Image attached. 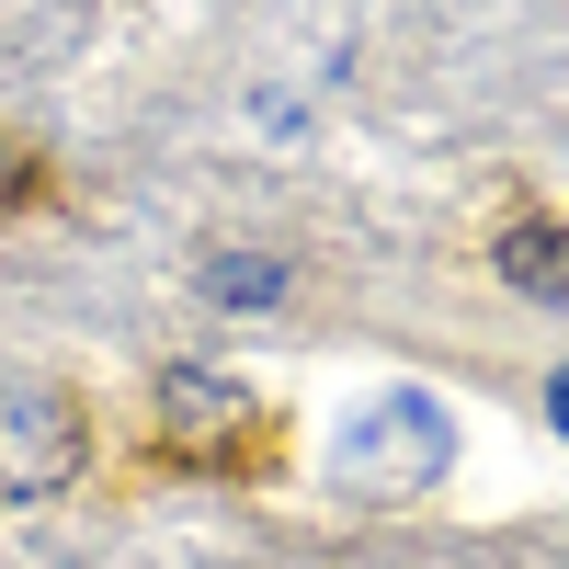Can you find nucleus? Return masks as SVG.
Returning <instances> with one entry per match:
<instances>
[{
	"label": "nucleus",
	"instance_id": "7",
	"mask_svg": "<svg viewBox=\"0 0 569 569\" xmlns=\"http://www.w3.org/2000/svg\"><path fill=\"white\" fill-rule=\"evenodd\" d=\"M12 194H23V160H12V149H0V206H12Z\"/></svg>",
	"mask_w": 569,
	"mask_h": 569
},
{
	"label": "nucleus",
	"instance_id": "1",
	"mask_svg": "<svg viewBox=\"0 0 569 569\" xmlns=\"http://www.w3.org/2000/svg\"><path fill=\"white\" fill-rule=\"evenodd\" d=\"M160 456L171 467H251L262 456V399L206 376V365H171L160 376Z\"/></svg>",
	"mask_w": 569,
	"mask_h": 569
},
{
	"label": "nucleus",
	"instance_id": "5",
	"mask_svg": "<svg viewBox=\"0 0 569 569\" xmlns=\"http://www.w3.org/2000/svg\"><path fill=\"white\" fill-rule=\"evenodd\" d=\"M217 297H228V308H251V297L273 308V297H284V273H273V262H217Z\"/></svg>",
	"mask_w": 569,
	"mask_h": 569
},
{
	"label": "nucleus",
	"instance_id": "6",
	"mask_svg": "<svg viewBox=\"0 0 569 569\" xmlns=\"http://www.w3.org/2000/svg\"><path fill=\"white\" fill-rule=\"evenodd\" d=\"M547 421H558V433H569V376H547Z\"/></svg>",
	"mask_w": 569,
	"mask_h": 569
},
{
	"label": "nucleus",
	"instance_id": "4",
	"mask_svg": "<svg viewBox=\"0 0 569 569\" xmlns=\"http://www.w3.org/2000/svg\"><path fill=\"white\" fill-rule=\"evenodd\" d=\"M501 273L525 284V297H558V308H569V228H547V217L512 228V240H501Z\"/></svg>",
	"mask_w": 569,
	"mask_h": 569
},
{
	"label": "nucleus",
	"instance_id": "3",
	"mask_svg": "<svg viewBox=\"0 0 569 569\" xmlns=\"http://www.w3.org/2000/svg\"><path fill=\"white\" fill-rule=\"evenodd\" d=\"M433 467H445V410H421V399H376L342 433V479L365 490H421Z\"/></svg>",
	"mask_w": 569,
	"mask_h": 569
},
{
	"label": "nucleus",
	"instance_id": "2",
	"mask_svg": "<svg viewBox=\"0 0 569 569\" xmlns=\"http://www.w3.org/2000/svg\"><path fill=\"white\" fill-rule=\"evenodd\" d=\"M91 456V421L58 388H12L0 399V501H58Z\"/></svg>",
	"mask_w": 569,
	"mask_h": 569
}]
</instances>
